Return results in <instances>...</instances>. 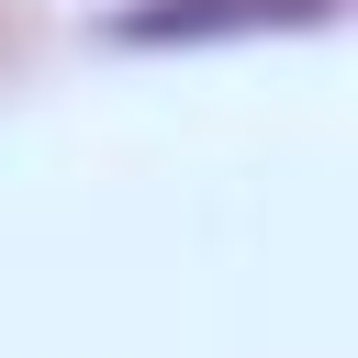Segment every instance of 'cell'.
I'll list each match as a JSON object with an SVG mask.
<instances>
[{
	"instance_id": "6da1fadb",
	"label": "cell",
	"mask_w": 358,
	"mask_h": 358,
	"mask_svg": "<svg viewBox=\"0 0 358 358\" xmlns=\"http://www.w3.org/2000/svg\"><path fill=\"white\" fill-rule=\"evenodd\" d=\"M313 11H336V0H157V11H123L112 34L123 45H190V34H257V22H313Z\"/></svg>"
}]
</instances>
